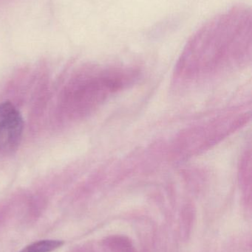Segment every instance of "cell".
Segmentation results:
<instances>
[{"mask_svg": "<svg viewBox=\"0 0 252 252\" xmlns=\"http://www.w3.org/2000/svg\"><path fill=\"white\" fill-rule=\"evenodd\" d=\"M22 115L9 102L0 104V156H8L16 151L23 134Z\"/></svg>", "mask_w": 252, "mask_h": 252, "instance_id": "obj_1", "label": "cell"}, {"mask_svg": "<svg viewBox=\"0 0 252 252\" xmlns=\"http://www.w3.org/2000/svg\"><path fill=\"white\" fill-rule=\"evenodd\" d=\"M64 244L60 240H42L27 246L19 252H51L62 247Z\"/></svg>", "mask_w": 252, "mask_h": 252, "instance_id": "obj_2", "label": "cell"}]
</instances>
